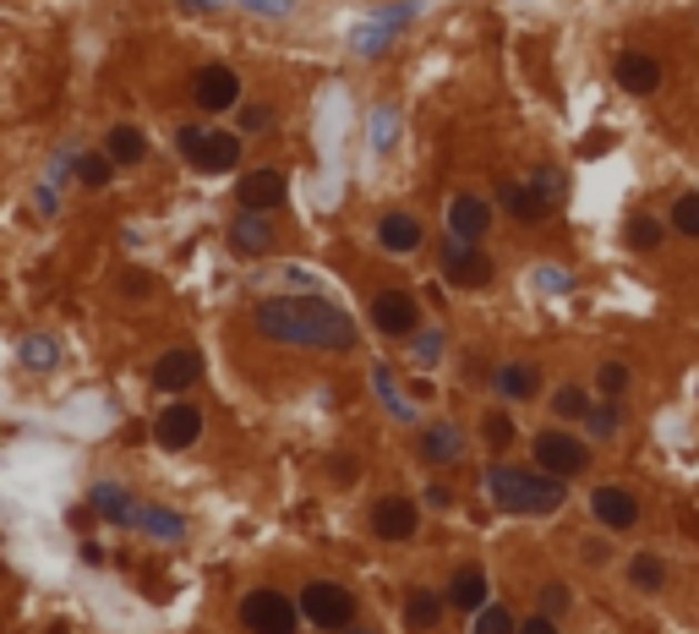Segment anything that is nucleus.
<instances>
[{"instance_id": "obj_1", "label": "nucleus", "mask_w": 699, "mask_h": 634, "mask_svg": "<svg viewBox=\"0 0 699 634\" xmlns=\"http://www.w3.org/2000/svg\"><path fill=\"white\" fill-rule=\"evenodd\" d=\"M252 328L273 345H296V350H356V323L344 307H333L328 296H268L257 301Z\"/></svg>"}, {"instance_id": "obj_2", "label": "nucleus", "mask_w": 699, "mask_h": 634, "mask_svg": "<svg viewBox=\"0 0 699 634\" xmlns=\"http://www.w3.org/2000/svg\"><path fill=\"white\" fill-rule=\"evenodd\" d=\"M487 498L503 508V514L541 519V514H558V508L569 504V482H563V476H547V470H536V465H492V470H487Z\"/></svg>"}, {"instance_id": "obj_3", "label": "nucleus", "mask_w": 699, "mask_h": 634, "mask_svg": "<svg viewBox=\"0 0 699 634\" xmlns=\"http://www.w3.org/2000/svg\"><path fill=\"white\" fill-rule=\"evenodd\" d=\"M176 148H181V159H187L191 170H202V176H224V170L241 165L247 137H241V131H219V127H181L176 131Z\"/></svg>"}, {"instance_id": "obj_4", "label": "nucleus", "mask_w": 699, "mask_h": 634, "mask_svg": "<svg viewBox=\"0 0 699 634\" xmlns=\"http://www.w3.org/2000/svg\"><path fill=\"white\" fill-rule=\"evenodd\" d=\"M590 454H596L590 438H579L569 427H547V433L530 438V465L547 470V476H563V482H573V476L590 470Z\"/></svg>"}, {"instance_id": "obj_5", "label": "nucleus", "mask_w": 699, "mask_h": 634, "mask_svg": "<svg viewBox=\"0 0 699 634\" xmlns=\"http://www.w3.org/2000/svg\"><path fill=\"white\" fill-rule=\"evenodd\" d=\"M296 607H301V624H312V630H322V634H344L356 624V596H350L339 579H312Z\"/></svg>"}, {"instance_id": "obj_6", "label": "nucleus", "mask_w": 699, "mask_h": 634, "mask_svg": "<svg viewBox=\"0 0 699 634\" xmlns=\"http://www.w3.org/2000/svg\"><path fill=\"white\" fill-rule=\"evenodd\" d=\"M241 630L247 634H296L301 630V607H296L284 591H273V585L247 591V596H241Z\"/></svg>"}, {"instance_id": "obj_7", "label": "nucleus", "mask_w": 699, "mask_h": 634, "mask_svg": "<svg viewBox=\"0 0 699 634\" xmlns=\"http://www.w3.org/2000/svg\"><path fill=\"white\" fill-rule=\"evenodd\" d=\"M438 268H443V279L453 290H487L492 285V257L481 247H470V241H459V236L438 241Z\"/></svg>"}, {"instance_id": "obj_8", "label": "nucleus", "mask_w": 699, "mask_h": 634, "mask_svg": "<svg viewBox=\"0 0 699 634\" xmlns=\"http://www.w3.org/2000/svg\"><path fill=\"white\" fill-rule=\"evenodd\" d=\"M191 105H197L202 116L241 110V77H236V66H224V61L197 66V77H191Z\"/></svg>"}, {"instance_id": "obj_9", "label": "nucleus", "mask_w": 699, "mask_h": 634, "mask_svg": "<svg viewBox=\"0 0 699 634\" xmlns=\"http://www.w3.org/2000/svg\"><path fill=\"white\" fill-rule=\"evenodd\" d=\"M367 317H372V328H378L382 339H410V334L427 328V323H421V301H416L410 290H378Z\"/></svg>"}, {"instance_id": "obj_10", "label": "nucleus", "mask_w": 699, "mask_h": 634, "mask_svg": "<svg viewBox=\"0 0 699 634\" xmlns=\"http://www.w3.org/2000/svg\"><path fill=\"white\" fill-rule=\"evenodd\" d=\"M410 17H416V0H399V6H388V11H378L367 28H356V33H350V50H356V56H367V61H378L382 50H388V44H393V39L410 28Z\"/></svg>"}, {"instance_id": "obj_11", "label": "nucleus", "mask_w": 699, "mask_h": 634, "mask_svg": "<svg viewBox=\"0 0 699 634\" xmlns=\"http://www.w3.org/2000/svg\"><path fill=\"white\" fill-rule=\"evenodd\" d=\"M202 438V405H187V399H176V405H164L159 410V422H153V444L170 448V454H181Z\"/></svg>"}, {"instance_id": "obj_12", "label": "nucleus", "mask_w": 699, "mask_h": 634, "mask_svg": "<svg viewBox=\"0 0 699 634\" xmlns=\"http://www.w3.org/2000/svg\"><path fill=\"white\" fill-rule=\"evenodd\" d=\"M416 531H421V508L405 493H388L372 504V536L378 542H416Z\"/></svg>"}, {"instance_id": "obj_13", "label": "nucleus", "mask_w": 699, "mask_h": 634, "mask_svg": "<svg viewBox=\"0 0 699 634\" xmlns=\"http://www.w3.org/2000/svg\"><path fill=\"white\" fill-rule=\"evenodd\" d=\"M487 230H492V202H487L481 191H459V197L448 202V236H459V241L481 247V241H487Z\"/></svg>"}, {"instance_id": "obj_14", "label": "nucleus", "mask_w": 699, "mask_h": 634, "mask_svg": "<svg viewBox=\"0 0 699 634\" xmlns=\"http://www.w3.org/2000/svg\"><path fill=\"white\" fill-rule=\"evenodd\" d=\"M590 514H596L601 531H635L639 525V498L629 493V487H618V482H601V487L590 493Z\"/></svg>"}, {"instance_id": "obj_15", "label": "nucleus", "mask_w": 699, "mask_h": 634, "mask_svg": "<svg viewBox=\"0 0 699 634\" xmlns=\"http://www.w3.org/2000/svg\"><path fill=\"white\" fill-rule=\"evenodd\" d=\"M498 202L509 208L519 225H541V219H552V214L563 208V202H552L536 181H498Z\"/></svg>"}, {"instance_id": "obj_16", "label": "nucleus", "mask_w": 699, "mask_h": 634, "mask_svg": "<svg viewBox=\"0 0 699 634\" xmlns=\"http://www.w3.org/2000/svg\"><path fill=\"white\" fill-rule=\"evenodd\" d=\"M241 208L247 214H273V208H284V197H290V181H284V170H247L241 176Z\"/></svg>"}, {"instance_id": "obj_17", "label": "nucleus", "mask_w": 699, "mask_h": 634, "mask_svg": "<svg viewBox=\"0 0 699 634\" xmlns=\"http://www.w3.org/2000/svg\"><path fill=\"white\" fill-rule=\"evenodd\" d=\"M224 241H230V252L236 257H268L273 247H279V230H273L268 214H247V208H241Z\"/></svg>"}, {"instance_id": "obj_18", "label": "nucleus", "mask_w": 699, "mask_h": 634, "mask_svg": "<svg viewBox=\"0 0 699 634\" xmlns=\"http://www.w3.org/2000/svg\"><path fill=\"white\" fill-rule=\"evenodd\" d=\"M197 378H202V356L187 350V345H181V350H164V356L153 361V373H148V383H153L159 394H187Z\"/></svg>"}, {"instance_id": "obj_19", "label": "nucleus", "mask_w": 699, "mask_h": 634, "mask_svg": "<svg viewBox=\"0 0 699 634\" xmlns=\"http://www.w3.org/2000/svg\"><path fill=\"white\" fill-rule=\"evenodd\" d=\"M612 77H618V88H623V93L645 99V93H656V88H661V61H656L650 50H623V56L612 61Z\"/></svg>"}, {"instance_id": "obj_20", "label": "nucleus", "mask_w": 699, "mask_h": 634, "mask_svg": "<svg viewBox=\"0 0 699 634\" xmlns=\"http://www.w3.org/2000/svg\"><path fill=\"white\" fill-rule=\"evenodd\" d=\"M465 448H470V438H465L459 422H432V427H421V448H416V454H421L427 465H459Z\"/></svg>"}, {"instance_id": "obj_21", "label": "nucleus", "mask_w": 699, "mask_h": 634, "mask_svg": "<svg viewBox=\"0 0 699 634\" xmlns=\"http://www.w3.org/2000/svg\"><path fill=\"white\" fill-rule=\"evenodd\" d=\"M421 241H427V230H421V219H416V214H382V219H378V247L388 257L421 252Z\"/></svg>"}, {"instance_id": "obj_22", "label": "nucleus", "mask_w": 699, "mask_h": 634, "mask_svg": "<svg viewBox=\"0 0 699 634\" xmlns=\"http://www.w3.org/2000/svg\"><path fill=\"white\" fill-rule=\"evenodd\" d=\"M443 613H448V596H438L432 585H416V591L405 596V630L410 634H432L443 624Z\"/></svg>"}, {"instance_id": "obj_23", "label": "nucleus", "mask_w": 699, "mask_h": 634, "mask_svg": "<svg viewBox=\"0 0 699 634\" xmlns=\"http://www.w3.org/2000/svg\"><path fill=\"white\" fill-rule=\"evenodd\" d=\"M131 525L142 536H153V542H187V514H176V508H164V504H137Z\"/></svg>"}, {"instance_id": "obj_24", "label": "nucleus", "mask_w": 699, "mask_h": 634, "mask_svg": "<svg viewBox=\"0 0 699 634\" xmlns=\"http://www.w3.org/2000/svg\"><path fill=\"white\" fill-rule=\"evenodd\" d=\"M448 607H459V613H481L487 607V596H492V579H487V569H459L453 579H448Z\"/></svg>"}, {"instance_id": "obj_25", "label": "nucleus", "mask_w": 699, "mask_h": 634, "mask_svg": "<svg viewBox=\"0 0 699 634\" xmlns=\"http://www.w3.org/2000/svg\"><path fill=\"white\" fill-rule=\"evenodd\" d=\"M492 388H498L503 405H525V399L541 388V373H536V361H503V367L492 373Z\"/></svg>"}, {"instance_id": "obj_26", "label": "nucleus", "mask_w": 699, "mask_h": 634, "mask_svg": "<svg viewBox=\"0 0 699 634\" xmlns=\"http://www.w3.org/2000/svg\"><path fill=\"white\" fill-rule=\"evenodd\" d=\"M88 508L99 519H110V525H131V514H137V504H131V493L121 482H93L88 487Z\"/></svg>"}, {"instance_id": "obj_27", "label": "nucleus", "mask_w": 699, "mask_h": 634, "mask_svg": "<svg viewBox=\"0 0 699 634\" xmlns=\"http://www.w3.org/2000/svg\"><path fill=\"white\" fill-rule=\"evenodd\" d=\"M672 236V225L661 219V214H629V230H623V241L635 247V252H661V241Z\"/></svg>"}, {"instance_id": "obj_28", "label": "nucleus", "mask_w": 699, "mask_h": 634, "mask_svg": "<svg viewBox=\"0 0 699 634\" xmlns=\"http://www.w3.org/2000/svg\"><path fill=\"white\" fill-rule=\"evenodd\" d=\"M585 433H590V448L607 444V438H618V433H623V399H601V405H590Z\"/></svg>"}, {"instance_id": "obj_29", "label": "nucleus", "mask_w": 699, "mask_h": 634, "mask_svg": "<svg viewBox=\"0 0 699 634\" xmlns=\"http://www.w3.org/2000/svg\"><path fill=\"white\" fill-rule=\"evenodd\" d=\"M629 585H635V591H645V596H650V591H661V585H667V558H661V553H650V547H645V553H635V558H629Z\"/></svg>"}, {"instance_id": "obj_30", "label": "nucleus", "mask_w": 699, "mask_h": 634, "mask_svg": "<svg viewBox=\"0 0 699 634\" xmlns=\"http://www.w3.org/2000/svg\"><path fill=\"white\" fill-rule=\"evenodd\" d=\"M372 388H378L382 410H388L393 422H416V405L399 394V383H393V373H388V361H378V367H372Z\"/></svg>"}, {"instance_id": "obj_31", "label": "nucleus", "mask_w": 699, "mask_h": 634, "mask_svg": "<svg viewBox=\"0 0 699 634\" xmlns=\"http://www.w3.org/2000/svg\"><path fill=\"white\" fill-rule=\"evenodd\" d=\"M104 153H110L116 165H142V159H148V137H142L137 127H110Z\"/></svg>"}, {"instance_id": "obj_32", "label": "nucleus", "mask_w": 699, "mask_h": 634, "mask_svg": "<svg viewBox=\"0 0 699 634\" xmlns=\"http://www.w3.org/2000/svg\"><path fill=\"white\" fill-rule=\"evenodd\" d=\"M547 410H552V416H558V422H585V416H590V394H585V388H579V383H558V388H552V405H547Z\"/></svg>"}, {"instance_id": "obj_33", "label": "nucleus", "mask_w": 699, "mask_h": 634, "mask_svg": "<svg viewBox=\"0 0 699 634\" xmlns=\"http://www.w3.org/2000/svg\"><path fill=\"white\" fill-rule=\"evenodd\" d=\"M110 176H116V159H110L104 148H99V153H77V181L88 191H104Z\"/></svg>"}, {"instance_id": "obj_34", "label": "nucleus", "mask_w": 699, "mask_h": 634, "mask_svg": "<svg viewBox=\"0 0 699 634\" xmlns=\"http://www.w3.org/2000/svg\"><path fill=\"white\" fill-rule=\"evenodd\" d=\"M443 350H448L443 328H421V334H410V361H416V367H438Z\"/></svg>"}, {"instance_id": "obj_35", "label": "nucleus", "mask_w": 699, "mask_h": 634, "mask_svg": "<svg viewBox=\"0 0 699 634\" xmlns=\"http://www.w3.org/2000/svg\"><path fill=\"white\" fill-rule=\"evenodd\" d=\"M393 137H399V110H393V105H378V110H372V153H378V159L393 153Z\"/></svg>"}, {"instance_id": "obj_36", "label": "nucleus", "mask_w": 699, "mask_h": 634, "mask_svg": "<svg viewBox=\"0 0 699 634\" xmlns=\"http://www.w3.org/2000/svg\"><path fill=\"white\" fill-rule=\"evenodd\" d=\"M17 356H22V367H28V373H50V367L61 361V350H56V339H44V334H33V339H22V350H17Z\"/></svg>"}, {"instance_id": "obj_37", "label": "nucleus", "mask_w": 699, "mask_h": 634, "mask_svg": "<svg viewBox=\"0 0 699 634\" xmlns=\"http://www.w3.org/2000/svg\"><path fill=\"white\" fill-rule=\"evenodd\" d=\"M519 630V618H513L509 607H498V602H487L481 613H470V634H513Z\"/></svg>"}, {"instance_id": "obj_38", "label": "nucleus", "mask_w": 699, "mask_h": 634, "mask_svg": "<svg viewBox=\"0 0 699 634\" xmlns=\"http://www.w3.org/2000/svg\"><path fill=\"white\" fill-rule=\"evenodd\" d=\"M667 225H672L678 236H689V241H699V191H683V197L672 202Z\"/></svg>"}, {"instance_id": "obj_39", "label": "nucleus", "mask_w": 699, "mask_h": 634, "mask_svg": "<svg viewBox=\"0 0 699 634\" xmlns=\"http://www.w3.org/2000/svg\"><path fill=\"white\" fill-rule=\"evenodd\" d=\"M481 438H487V448H492V454L513 448V416H509V405H498V410L481 422Z\"/></svg>"}, {"instance_id": "obj_40", "label": "nucleus", "mask_w": 699, "mask_h": 634, "mask_svg": "<svg viewBox=\"0 0 699 634\" xmlns=\"http://www.w3.org/2000/svg\"><path fill=\"white\" fill-rule=\"evenodd\" d=\"M629 383H635L629 361H601V367H596V388H601L607 399H623V394H629Z\"/></svg>"}, {"instance_id": "obj_41", "label": "nucleus", "mask_w": 699, "mask_h": 634, "mask_svg": "<svg viewBox=\"0 0 699 634\" xmlns=\"http://www.w3.org/2000/svg\"><path fill=\"white\" fill-rule=\"evenodd\" d=\"M536 285H541L547 296H569L573 274H569V268H558V262H541V268H536Z\"/></svg>"}, {"instance_id": "obj_42", "label": "nucleus", "mask_w": 699, "mask_h": 634, "mask_svg": "<svg viewBox=\"0 0 699 634\" xmlns=\"http://www.w3.org/2000/svg\"><path fill=\"white\" fill-rule=\"evenodd\" d=\"M569 607H573V591L569 585H558V579H547V585H541V613L558 618V613H569Z\"/></svg>"}, {"instance_id": "obj_43", "label": "nucleus", "mask_w": 699, "mask_h": 634, "mask_svg": "<svg viewBox=\"0 0 699 634\" xmlns=\"http://www.w3.org/2000/svg\"><path fill=\"white\" fill-rule=\"evenodd\" d=\"M530 181H536V187L547 191L552 202H563V197H569V181H563V170H558V165H541V170H536Z\"/></svg>"}, {"instance_id": "obj_44", "label": "nucleus", "mask_w": 699, "mask_h": 634, "mask_svg": "<svg viewBox=\"0 0 699 634\" xmlns=\"http://www.w3.org/2000/svg\"><path fill=\"white\" fill-rule=\"evenodd\" d=\"M268 127H273L268 105H241V131H268Z\"/></svg>"}, {"instance_id": "obj_45", "label": "nucleus", "mask_w": 699, "mask_h": 634, "mask_svg": "<svg viewBox=\"0 0 699 634\" xmlns=\"http://www.w3.org/2000/svg\"><path fill=\"white\" fill-rule=\"evenodd\" d=\"M257 17H296V0H241Z\"/></svg>"}, {"instance_id": "obj_46", "label": "nucleus", "mask_w": 699, "mask_h": 634, "mask_svg": "<svg viewBox=\"0 0 699 634\" xmlns=\"http://www.w3.org/2000/svg\"><path fill=\"white\" fill-rule=\"evenodd\" d=\"M513 634H563V630H558V618H547V613H530V618H525Z\"/></svg>"}, {"instance_id": "obj_47", "label": "nucleus", "mask_w": 699, "mask_h": 634, "mask_svg": "<svg viewBox=\"0 0 699 634\" xmlns=\"http://www.w3.org/2000/svg\"><path fill=\"white\" fill-rule=\"evenodd\" d=\"M427 508H438V514L453 508V487L448 482H427Z\"/></svg>"}, {"instance_id": "obj_48", "label": "nucleus", "mask_w": 699, "mask_h": 634, "mask_svg": "<svg viewBox=\"0 0 699 634\" xmlns=\"http://www.w3.org/2000/svg\"><path fill=\"white\" fill-rule=\"evenodd\" d=\"M579 553H585V564H607V542H585Z\"/></svg>"}, {"instance_id": "obj_49", "label": "nucleus", "mask_w": 699, "mask_h": 634, "mask_svg": "<svg viewBox=\"0 0 699 634\" xmlns=\"http://www.w3.org/2000/svg\"><path fill=\"white\" fill-rule=\"evenodd\" d=\"M678 519H683V531H689V542H699V514H695V508H683Z\"/></svg>"}, {"instance_id": "obj_50", "label": "nucleus", "mask_w": 699, "mask_h": 634, "mask_svg": "<svg viewBox=\"0 0 699 634\" xmlns=\"http://www.w3.org/2000/svg\"><path fill=\"white\" fill-rule=\"evenodd\" d=\"M39 208H44V214H56V187H50V181L39 187Z\"/></svg>"}, {"instance_id": "obj_51", "label": "nucleus", "mask_w": 699, "mask_h": 634, "mask_svg": "<svg viewBox=\"0 0 699 634\" xmlns=\"http://www.w3.org/2000/svg\"><path fill=\"white\" fill-rule=\"evenodd\" d=\"M181 6H187V11H219L224 0H181Z\"/></svg>"}, {"instance_id": "obj_52", "label": "nucleus", "mask_w": 699, "mask_h": 634, "mask_svg": "<svg viewBox=\"0 0 699 634\" xmlns=\"http://www.w3.org/2000/svg\"><path fill=\"white\" fill-rule=\"evenodd\" d=\"M344 634H372V630H356V624H350V630H344Z\"/></svg>"}]
</instances>
